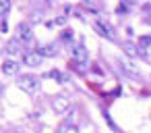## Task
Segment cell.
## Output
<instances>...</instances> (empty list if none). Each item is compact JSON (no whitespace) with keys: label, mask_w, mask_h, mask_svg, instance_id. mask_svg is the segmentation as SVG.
<instances>
[{"label":"cell","mask_w":151,"mask_h":133,"mask_svg":"<svg viewBox=\"0 0 151 133\" xmlns=\"http://www.w3.org/2000/svg\"><path fill=\"white\" fill-rule=\"evenodd\" d=\"M17 85L27 94H37L42 87V83L35 75H17Z\"/></svg>","instance_id":"1"},{"label":"cell","mask_w":151,"mask_h":133,"mask_svg":"<svg viewBox=\"0 0 151 133\" xmlns=\"http://www.w3.org/2000/svg\"><path fill=\"white\" fill-rule=\"evenodd\" d=\"M15 40H19L21 44H29L33 40V29H31V25L27 21H23V23L17 25V38Z\"/></svg>","instance_id":"2"},{"label":"cell","mask_w":151,"mask_h":133,"mask_svg":"<svg viewBox=\"0 0 151 133\" xmlns=\"http://www.w3.org/2000/svg\"><path fill=\"white\" fill-rule=\"evenodd\" d=\"M93 25H95V29L99 31V36H104L106 40H112V42L116 40V31H114V27H112L108 21H104V19H95Z\"/></svg>","instance_id":"3"},{"label":"cell","mask_w":151,"mask_h":133,"mask_svg":"<svg viewBox=\"0 0 151 133\" xmlns=\"http://www.w3.org/2000/svg\"><path fill=\"white\" fill-rule=\"evenodd\" d=\"M68 104H70V100H68L66 94H58V96L52 100V108H54V112H58V114H62V112L68 108Z\"/></svg>","instance_id":"4"},{"label":"cell","mask_w":151,"mask_h":133,"mask_svg":"<svg viewBox=\"0 0 151 133\" xmlns=\"http://www.w3.org/2000/svg\"><path fill=\"white\" fill-rule=\"evenodd\" d=\"M0 69H2V73H4V75L15 77V75H19V69H21V67H19V63H17V60H4Z\"/></svg>","instance_id":"5"},{"label":"cell","mask_w":151,"mask_h":133,"mask_svg":"<svg viewBox=\"0 0 151 133\" xmlns=\"http://www.w3.org/2000/svg\"><path fill=\"white\" fill-rule=\"evenodd\" d=\"M23 63H25L27 67H40V65H42V56H40L37 52H25V54H23Z\"/></svg>","instance_id":"6"},{"label":"cell","mask_w":151,"mask_h":133,"mask_svg":"<svg viewBox=\"0 0 151 133\" xmlns=\"http://www.w3.org/2000/svg\"><path fill=\"white\" fill-rule=\"evenodd\" d=\"M6 52H9V54H17V56H19V54H23L21 42H19V40H11V42H9V46H6Z\"/></svg>","instance_id":"7"},{"label":"cell","mask_w":151,"mask_h":133,"mask_svg":"<svg viewBox=\"0 0 151 133\" xmlns=\"http://www.w3.org/2000/svg\"><path fill=\"white\" fill-rule=\"evenodd\" d=\"M48 77H50V79H56L58 83H68V75H66V73H60V71H50Z\"/></svg>","instance_id":"8"},{"label":"cell","mask_w":151,"mask_h":133,"mask_svg":"<svg viewBox=\"0 0 151 133\" xmlns=\"http://www.w3.org/2000/svg\"><path fill=\"white\" fill-rule=\"evenodd\" d=\"M73 54H75V58H77V60H81V63L87 58V50H85V46H75Z\"/></svg>","instance_id":"9"},{"label":"cell","mask_w":151,"mask_h":133,"mask_svg":"<svg viewBox=\"0 0 151 133\" xmlns=\"http://www.w3.org/2000/svg\"><path fill=\"white\" fill-rule=\"evenodd\" d=\"M11 7H13V2H11V0H0V17H4V15H9Z\"/></svg>","instance_id":"10"},{"label":"cell","mask_w":151,"mask_h":133,"mask_svg":"<svg viewBox=\"0 0 151 133\" xmlns=\"http://www.w3.org/2000/svg\"><path fill=\"white\" fill-rule=\"evenodd\" d=\"M37 54H40V56H54L56 50H54V46H42Z\"/></svg>","instance_id":"11"},{"label":"cell","mask_w":151,"mask_h":133,"mask_svg":"<svg viewBox=\"0 0 151 133\" xmlns=\"http://www.w3.org/2000/svg\"><path fill=\"white\" fill-rule=\"evenodd\" d=\"M124 50H126V54H128V56H139V48H137L134 44H130V42H126V44H124Z\"/></svg>","instance_id":"12"},{"label":"cell","mask_w":151,"mask_h":133,"mask_svg":"<svg viewBox=\"0 0 151 133\" xmlns=\"http://www.w3.org/2000/svg\"><path fill=\"white\" fill-rule=\"evenodd\" d=\"M149 44H151V38H149V36H141L139 48H141V50H149Z\"/></svg>","instance_id":"13"},{"label":"cell","mask_w":151,"mask_h":133,"mask_svg":"<svg viewBox=\"0 0 151 133\" xmlns=\"http://www.w3.org/2000/svg\"><path fill=\"white\" fill-rule=\"evenodd\" d=\"M62 38H64V40H70V38H73V31H70V29H66V31L62 33Z\"/></svg>","instance_id":"14"},{"label":"cell","mask_w":151,"mask_h":133,"mask_svg":"<svg viewBox=\"0 0 151 133\" xmlns=\"http://www.w3.org/2000/svg\"><path fill=\"white\" fill-rule=\"evenodd\" d=\"M0 92H2V85H0Z\"/></svg>","instance_id":"15"}]
</instances>
